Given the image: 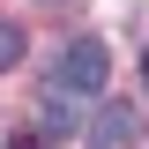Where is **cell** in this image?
<instances>
[{
  "label": "cell",
  "mask_w": 149,
  "mask_h": 149,
  "mask_svg": "<svg viewBox=\"0 0 149 149\" xmlns=\"http://www.w3.org/2000/svg\"><path fill=\"white\" fill-rule=\"evenodd\" d=\"M134 127H142V119H134V104H112L104 119H97L90 149H127V142H134Z\"/></svg>",
  "instance_id": "obj_2"
},
{
  "label": "cell",
  "mask_w": 149,
  "mask_h": 149,
  "mask_svg": "<svg viewBox=\"0 0 149 149\" xmlns=\"http://www.w3.org/2000/svg\"><path fill=\"white\" fill-rule=\"evenodd\" d=\"M142 90H149V52H142Z\"/></svg>",
  "instance_id": "obj_5"
},
{
  "label": "cell",
  "mask_w": 149,
  "mask_h": 149,
  "mask_svg": "<svg viewBox=\"0 0 149 149\" xmlns=\"http://www.w3.org/2000/svg\"><path fill=\"white\" fill-rule=\"evenodd\" d=\"M8 149H52V134H45V127H22V134H15Z\"/></svg>",
  "instance_id": "obj_4"
},
{
  "label": "cell",
  "mask_w": 149,
  "mask_h": 149,
  "mask_svg": "<svg viewBox=\"0 0 149 149\" xmlns=\"http://www.w3.org/2000/svg\"><path fill=\"white\" fill-rule=\"evenodd\" d=\"M52 90L60 97H97V90H104V45H97V37H74L67 52H60Z\"/></svg>",
  "instance_id": "obj_1"
},
{
  "label": "cell",
  "mask_w": 149,
  "mask_h": 149,
  "mask_svg": "<svg viewBox=\"0 0 149 149\" xmlns=\"http://www.w3.org/2000/svg\"><path fill=\"white\" fill-rule=\"evenodd\" d=\"M22 45H30V37H22L15 22H0V74H8V67H15V60H22Z\"/></svg>",
  "instance_id": "obj_3"
}]
</instances>
